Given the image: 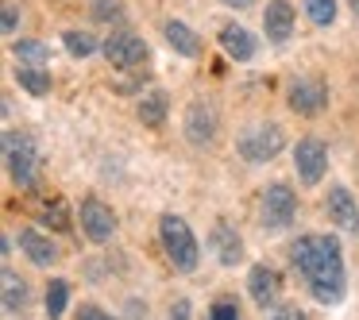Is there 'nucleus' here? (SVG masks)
Wrapping results in <instances>:
<instances>
[{
	"mask_svg": "<svg viewBox=\"0 0 359 320\" xmlns=\"http://www.w3.org/2000/svg\"><path fill=\"white\" fill-rule=\"evenodd\" d=\"M290 263L294 270L305 278L313 301L320 305H340L344 301V289H348V270H344V247L336 235H297L290 243Z\"/></svg>",
	"mask_w": 359,
	"mask_h": 320,
	"instance_id": "obj_1",
	"label": "nucleus"
},
{
	"mask_svg": "<svg viewBox=\"0 0 359 320\" xmlns=\"http://www.w3.org/2000/svg\"><path fill=\"white\" fill-rule=\"evenodd\" d=\"M158 239H163V251H166V258H170L174 270H182V274L197 270V263H201V247H197L194 228H189L178 212H166V216L158 220Z\"/></svg>",
	"mask_w": 359,
	"mask_h": 320,
	"instance_id": "obj_2",
	"label": "nucleus"
},
{
	"mask_svg": "<svg viewBox=\"0 0 359 320\" xmlns=\"http://www.w3.org/2000/svg\"><path fill=\"white\" fill-rule=\"evenodd\" d=\"M282 147H286V132H282L278 124H271V120H266V124L243 127L240 139H236L240 158H243V162H251V166H263V162H271V158H278Z\"/></svg>",
	"mask_w": 359,
	"mask_h": 320,
	"instance_id": "obj_3",
	"label": "nucleus"
},
{
	"mask_svg": "<svg viewBox=\"0 0 359 320\" xmlns=\"http://www.w3.org/2000/svg\"><path fill=\"white\" fill-rule=\"evenodd\" d=\"M297 216V193L286 186V181H271V186L263 189V204H259V224L266 228V232H282V228H290Z\"/></svg>",
	"mask_w": 359,
	"mask_h": 320,
	"instance_id": "obj_4",
	"label": "nucleus"
},
{
	"mask_svg": "<svg viewBox=\"0 0 359 320\" xmlns=\"http://www.w3.org/2000/svg\"><path fill=\"white\" fill-rule=\"evenodd\" d=\"M4 162H8V178L16 181L20 189L35 186V174H39V151L27 135L4 132Z\"/></svg>",
	"mask_w": 359,
	"mask_h": 320,
	"instance_id": "obj_5",
	"label": "nucleus"
},
{
	"mask_svg": "<svg viewBox=\"0 0 359 320\" xmlns=\"http://www.w3.org/2000/svg\"><path fill=\"white\" fill-rule=\"evenodd\" d=\"M101 55L109 58L112 70H135V66L147 58V43H143L135 32H112L109 39H104Z\"/></svg>",
	"mask_w": 359,
	"mask_h": 320,
	"instance_id": "obj_6",
	"label": "nucleus"
},
{
	"mask_svg": "<svg viewBox=\"0 0 359 320\" xmlns=\"http://www.w3.org/2000/svg\"><path fill=\"white\" fill-rule=\"evenodd\" d=\"M294 170H297V181H302V186H317V181L325 178V170H328V147L320 139H313V135L297 139Z\"/></svg>",
	"mask_w": 359,
	"mask_h": 320,
	"instance_id": "obj_7",
	"label": "nucleus"
},
{
	"mask_svg": "<svg viewBox=\"0 0 359 320\" xmlns=\"http://www.w3.org/2000/svg\"><path fill=\"white\" fill-rule=\"evenodd\" d=\"M286 104L297 116H317V112L328 109V85L317 78H297V81H290V89H286Z\"/></svg>",
	"mask_w": 359,
	"mask_h": 320,
	"instance_id": "obj_8",
	"label": "nucleus"
},
{
	"mask_svg": "<svg viewBox=\"0 0 359 320\" xmlns=\"http://www.w3.org/2000/svg\"><path fill=\"white\" fill-rule=\"evenodd\" d=\"M78 220H81V232L93 243H109L112 235H116V212L104 201H97V197H86V201H81Z\"/></svg>",
	"mask_w": 359,
	"mask_h": 320,
	"instance_id": "obj_9",
	"label": "nucleus"
},
{
	"mask_svg": "<svg viewBox=\"0 0 359 320\" xmlns=\"http://www.w3.org/2000/svg\"><path fill=\"white\" fill-rule=\"evenodd\" d=\"M217 127H220V120H217V109H212V104L194 101L186 109V139L194 143V147H209V143L217 139Z\"/></svg>",
	"mask_w": 359,
	"mask_h": 320,
	"instance_id": "obj_10",
	"label": "nucleus"
},
{
	"mask_svg": "<svg viewBox=\"0 0 359 320\" xmlns=\"http://www.w3.org/2000/svg\"><path fill=\"white\" fill-rule=\"evenodd\" d=\"M248 293H251V301H255L259 309H271V305L278 301V293H282L278 270H274V266H266V263H255L248 270Z\"/></svg>",
	"mask_w": 359,
	"mask_h": 320,
	"instance_id": "obj_11",
	"label": "nucleus"
},
{
	"mask_svg": "<svg viewBox=\"0 0 359 320\" xmlns=\"http://www.w3.org/2000/svg\"><path fill=\"white\" fill-rule=\"evenodd\" d=\"M325 212H328V220H332L336 228H344V232H359V204H355V197H351L348 186L328 189Z\"/></svg>",
	"mask_w": 359,
	"mask_h": 320,
	"instance_id": "obj_12",
	"label": "nucleus"
},
{
	"mask_svg": "<svg viewBox=\"0 0 359 320\" xmlns=\"http://www.w3.org/2000/svg\"><path fill=\"white\" fill-rule=\"evenodd\" d=\"M217 39H220V50H224L232 62H251V58H255V50H259L255 35H251L243 24H224Z\"/></svg>",
	"mask_w": 359,
	"mask_h": 320,
	"instance_id": "obj_13",
	"label": "nucleus"
},
{
	"mask_svg": "<svg viewBox=\"0 0 359 320\" xmlns=\"http://www.w3.org/2000/svg\"><path fill=\"white\" fill-rule=\"evenodd\" d=\"M263 32L271 43H286L294 35V4L290 0H271L263 8Z\"/></svg>",
	"mask_w": 359,
	"mask_h": 320,
	"instance_id": "obj_14",
	"label": "nucleus"
},
{
	"mask_svg": "<svg viewBox=\"0 0 359 320\" xmlns=\"http://www.w3.org/2000/svg\"><path fill=\"white\" fill-rule=\"evenodd\" d=\"M209 247L217 251V258H220L224 266H236V263L243 258V239H240V232H236L228 220H217V224H212Z\"/></svg>",
	"mask_w": 359,
	"mask_h": 320,
	"instance_id": "obj_15",
	"label": "nucleus"
},
{
	"mask_svg": "<svg viewBox=\"0 0 359 320\" xmlns=\"http://www.w3.org/2000/svg\"><path fill=\"white\" fill-rule=\"evenodd\" d=\"M20 251H24L35 266H55L58 263L55 239H50V235H43L39 228H24V232H20Z\"/></svg>",
	"mask_w": 359,
	"mask_h": 320,
	"instance_id": "obj_16",
	"label": "nucleus"
},
{
	"mask_svg": "<svg viewBox=\"0 0 359 320\" xmlns=\"http://www.w3.org/2000/svg\"><path fill=\"white\" fill-rule=\"evenodd\" d=\"M163 35H166V43H170L174 55H182V58H197V55H201V39H197V32L189 24H182V20H166Z\"/></svg>",
	"mask_w": 359,
	"mask_h": 320,
	"instance_id": "obj_17",
	"label": "nucleus"
},
{
	"mask_svg": "<svg viewBox=\"0 0 359 320\" xmlns=\"http://www.w3.org/2000/svg\"><path fill=\"white\" fill-rule=\"evenodd\" d=\"M135 112H140L143 127H163L166 112H170V97H166L163 89H147V93L140 97V104H135Z\"/></svg>",
	"mask_w": 359,
	"mask_h": 320,
	"instance_id": "obj_18",
	"label": "nucleus"
},
{
	"mask_svg": "<svg viewBox=\"0 0 359 320\" xmlns=\"http://www.w3.org/2000/svg\"><path fill=\"white\" fill-rule=\"evenodd\" d=\"M0 289H4V312H8V316H20V312L27 309V297H32L27 281L20 278L16 270H8V266H4V281H0Z\"/></svg>",
	"mask_w": 359,
	"mask_h": 320,
	"instance_id": "obj_19",
	"label": "nucleus"
},
{
	"mask_svg": "<svg viewBox=\"0 0 359 320\" xmlns=\"http://www.w3.org/2000/svg\"><path fill=\"white\" fill-rule=\"evenodd\" d=\"M16 81L27 97H47L50 93V70L47 66H16Z\"/></svg>",
	"mask_w": 359,
	"mask_h": 320,
	"instance_id": "obj_20",
	"label": "nucleus"
},
{
	"mask_svg": "<svg viewBox=\"0 0 359 320\" xmlns=\"http://www.w3.org/2000/svg\"><path fill=\"white\" fill-rule=\"evenodd\" d=\"M12 55H16L24 66H47L50 62V47L39 43V39H16L12 43Z\"/></svg>",
	"mask_w": 359,
	"mask_h": 320,
	"instance_id": "obj_21",
	"label": "nucleus"
},
{
	"mask_svg": "<svg viewBox=\"0 0 359 320\" xmlns=\"http://www.w3.org/2000/svg\"><path fill=\"white\" fill-rule=\"evenodd\" d=\"M66 305H70V281L50 278V286H47V320H62Z\"/></svg>",
	"mask_w": 359,
	"mask_h": 320,
	"instance_id": "obj_22",
	"label": "nucleus"
},
{
	"mask_svg": "<svg viewBox=\"0 0 359 320\" xmlns=\"http://www.w3.org/2000/svg\"><path fill=\"white\" fill-rule=\"evenodd\" d=\"M62 47L70 50V58H89V55H97V39L89 32H78V27H70V32H62Z\"/></svg>",
	"mask_w": 359,
	"mask_h": 320,
	"instance_id": "obj_23",
	"label": "nucleus"
},
{
	"mask_svg": "<svg viewBox=\"0 0 359 320\" xmlns=\"http://www.w3.org/2000/svg\"><path fill=\"white\" fill-rule=\"evenodd\" d=\"M302 8L317 27H332L336 24V0H302Z\"/></svg>",
	"mask_w": 359,
	"mask_h": 320,
	"instance_id": "obj_24",
	"label": "nucleus"
},
{
	"mask_svg": "<svg viewBox=\"0 0 359 320\" xmlns=\"http://www.w3.org/2000/svg\"><path fill=\"white\" fill-rule=\"evenodd\" d=\"M39 220H43L47 228H55V232H66V228H70V212H66V201H62V197H55L50 204H43Z\"/></svg>",
	"mask_w": 359,
	"mask_h": 320,
	"instance_id": "obj_25",
	"label": "nucleus"
},
{
	"mask_svg": "<svg viewBox=\"0 0 359 320\" xmlns=\"http://www.w3.org/2000/svg\"><path fill=\"white\" fill-rule=\"evenodd\" d=\"M93 20H101V24H112V20L124 16V8H120V0H93Z\"/></svg>",
	"mask_w": 359,
	"mask_h": 320,
	"instance_id": "obj_26",
	"label": "nucleus"
},
{
	"mask_svg": "<svg viewBox=\"0 0 359 320\" xmlns=\"http://www.w3.org/2000/svg\"><path fill=\"white\" fill-rule=\"evenodd\" d=\"M209 320H240V309H236V301H217L209 309Z\"/></svg>",
	"mask_w": 359,
	"mask_h": 320,
	"instance_id": "obj_27",
	"label": "nucleus"
},
{
	"mask_svg": "<svg viewBox=\"0 0 359 320\" xmlns=\"http://www.w3.org/2000/svg\"><path fill=\"white\" fill-rule=\"evenodd\" d=\"M78 320H116V316H112V312H104L101 305L86 301V305H81V312H78Z\"/></svg>",
	"mask_w": 359,
	"mask_h": 320,
	"instance_id": "obj_28",
	"label": "nucleus"
},
{
	"mask_svg": "<svg viewBox=\"0 0 359 320\" xmlns=\"http://www.w3.org/2000/svg\"><path fill=\"white\" fill-rule=\"evenodd\" d=\"M271 320H305V312L297 309V305H282V309H274Z\"/></svg>",
	"mask_w": 359,
	"mask_h": 320,
	"instance_id": "obj_29",
	"label": "nucleus"
},
{
	"mask_svg": "<svg viewBox=\"0 0 359 320\" xmlns=\"http://www.w3.org/2000/svg\"><path fill=\"white\" fill-rule=\"evenodd\" d=\"M20 16H16V4H4V35H16Z\"/></svg>",
	"mask_w": 359,
	"mask_h": 320,
	"instance_id": "obj_30",
	"label": "nucleus"
},
{
	"mask_svg": "<svg viewBox=\"0 0 359 320\" xmlns=\"http://www.w3.org/2000/svg\"><path fill=\"white\" fill-rule=\"evenodd\" d=\"M166 320H189V301H186V297H178V301L170 305V316H166Z\"/></svg>",
	"mask_w": 359,
	"mask_h": 320,
	"instance_id": "obj_31",
	"label": "nucleus"
},
{
	"mask_svg": "<svg viewBox=\"0 0 359 320\" xmlns=\"http://www.w3.org/2000/svg\"><path fill=\"white\" fill-rule=\"evenodd\" d=\"M224 4H232V8H248V4H255V0H224Z\"/></svg>",
	"mask_w": 359,
	"mask_h": 320,
	"instance_id": "obj_32",
	"label": "nucleus"
},
{
	"mask_svg": "<svg viewBox=\"0 0 359 320\" xmlns=\"http://www.w3.org/2000/svg\"><path fill=\"white\" fill-rule=\"evenodd\" d=\"M351 8H355V12H359V0H351Z\"/></svg>",
	"mask_w": 359,
	"mask_h": 320,
	"instance_id": "obj_33",
	"label": "nucleus"
}]
</instances>
